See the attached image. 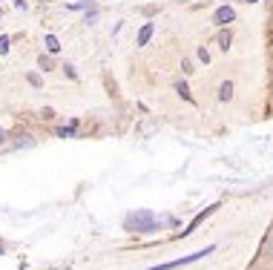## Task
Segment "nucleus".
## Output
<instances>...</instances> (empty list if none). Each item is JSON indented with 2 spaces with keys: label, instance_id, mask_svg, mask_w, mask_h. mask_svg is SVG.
<instances>
[{
  "label": "nucleus",
  "instance_id": "nucleus-7",
  "mask_svg": "<svg viewBox=\"0 0 273 270\" xmlns=\"http://www.w3.org/2000/svg\"><path fill=\"white\" fill-rule=\"evenodd\" d=\"M46 49H49V52H58V49H60V43H58L55 35H46Z\"/></svg>",
  "mask_w": 273,
  "mask_h": 270
},
{
  "label": "nucleus",
  "instance_id": "nucleus-10",
  "mask_svg": "<svg viewBox=\"0 0 273 270\" xmlns=\"http://www.w3.org/2000/svg\"><path fill=\"white\" fill-rule=\"evenodd\" d=\"M0 141H3V129H0Z\"/></svg>",
  "mask_w": 273,
  "mask_h": 270
},
{
  "label": "nucleus",
  "instance_id": "nucleus-9",
  "mask_svg": "<svg viewBox=\"0 0 273 270\" xmlns=\"http://www.w3.org/2000/svg\"><path fill=\"white\" fill-rule=\"evenodd\" d=\"M218 40H222V49H228V46H230V32H224Z\"/></svg>",
  "mask_w": 273,
  "mask_h": 270
},
{
  "label": "nucleus",
  "instance_id": "nucleus-12",
  "mask_svg": "<svg viewBox=\"0 0 273 270\" xmlns=\"http://www.w3.org/2000/svg\"><path fill=\"white\" fill-rule=\"evenodd\" d=\"M244 3H256V0H244Z\"/></svg>",
  "mask_w": 273,
  "mask_h": 270
},
{
  "label": "nucleus",
  "instance_id": "nucleus-6",
  "mask_svg": "<svg viewBox=\"0 0 273 270\" xmlns=\"http://www.w3.org/2000/svg\"><path fill=\"white\" fill-rule=\"evenodd\" d=\"M230 95H233V83H222V89H218V98H222V101H230Z\"/></svg>",
  "mask_w": 273,
  "mask_h": 270
},
{
  "label": "nucleus",
  "instance_id": "nucleus-1",
  "mask_svg": "<svg viewBox=\"0 0 273 270\" xmlns=\"http://www.w3.org/2000/svg\"><path fill=\"white\" fill-rule=\"evenodd\" d=\"M126 230H138V233H152L156 230V213L138 210L126 219Z\"/></svg>",
  "mask_w": 273,
  "mask_h": 270
},
{
  "label": "nucleus",
  "instance_id": "nucleus-3",
  "mask_svg": "<svg viewBox=\"0 0 273 270\" xmlns=\"http://www.w3.org/2000/svg\"><path fill=\"white\" fill-rule=\"evenodd\" d=\"M213 20H216L218 26H228V23H233V20H236V12H233L230 6H218L216 14H213Z\"/></svg>",
  "mask_w": 273,
  "mask_h": 270
},
{
  "label": "nucleus",
  "instance_id": "nucleus-4",
  "mask_svg": "<svg viewBox=\"0 0 273 270\" xmlns=\"http://www.w3.org/2000/svg\"><path fill=\"white\" fill-rule=\"evenodd\" d=\"M152 32H156V23H144L141 26V32H138V46H147L150 37H152Z\"/></svg>",
  "mask_w": 273,
  "mask_h": 270
},
{
  "label": "nucleus",
  "instance_id": "nucleus-11",
  "mask_svg": "<svg viewBox=\"0 0 273 270\" xmlns=\"http://www.w3.org/2000/svg\"><path fill=\"white\" fill-rule=\"evenodd\" d=\"M0 253H3V242H0Z\"/></svg>",
  "mask_w": 273,
  "mask_h": 270
},
{
  "label": "nucleus",
  "instance_id": "nucleus-8",
  "mask_svg": "<svg viewBox=\"0 0 273 270\" xmlns=\"http://www.w3.org/2000/svg\"><path fill=\"white\" fill-rule=\"evenodd\" d=\"M6 52H9V37L0 35V55H6Z\"/></svg>",
  "mask_w": 273,
  "mask_h": 270
},
{
  "label": "nucleus",
  "instance_id": "nucleus-5",
  "mask_svg": "<svg viewBox=\"0 0 273 270\" xmlns=\"http://www.w3.org/2000/svg\"><path fill=\"white\" fill-rule=\"evenodd\" d=\"M176 92L182 95L184 101H193V95H190V89H187V83H184V81H178V83H176Z\"/></svg>",
  "mask_w": 273,
  "mask_h": 270
},
{
  "label": "nucleus",
  "instance_id": "nucleus-2",
  "mask_svg": "<svg viewBox=\"0 0 273 270\" xmlns=\"http://www.w3.org/2000/svg\"><path fill=\"white\" fill-rule=\"evenodd\" d=\"M207 253H213V247H204V250H198V253H190V256H184V259H176V262L158 265V268H152V270H172V268H182V265H190V262H196V259L207 256Z\"/></svg>",
  "mask_w": 273,
  "mask_h": 270
}]
</instances>
